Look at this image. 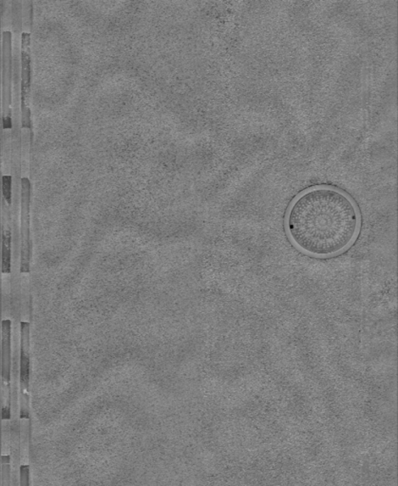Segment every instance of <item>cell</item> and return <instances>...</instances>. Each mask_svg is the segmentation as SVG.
<instances>
[{"mask_svg":"<svg viewBox=\"0 0 398 486\" xmlns=\"http://www.w3.org/2000/svg\"><path fill=\"white\" fill-rule=\"evenodd\" d=\"M287 230L291 241L305 254L335 257L357 241L360 216L355 202L341 191L316 187L294 201L287 214Z\"/></svg>","mask_w":398,"mask_h":486,"instance_id":"cell-1","label":"cell"},{"mask_svg":"<svg viewBox=\"0 0 398 486\" xmlns=\"http://www.w3.org/2000/svg\"><path fill=\"white\" fill-rule=\"evenodd\" d=\"M23 4V32L21 33V114L22 160L24 175H30V155L32 148V114H31V86H32V58H31V31L33 24V2Z\"/></svg>","mask_w":398,"mask_h":486,"instance_id":"cell-2","label":"cell"},{"mask_svg":"<svg viewBox=\"0 0 398 486\" xmlns=\"http://www.w3.org/2000/svg\"><path fill=\"white\" fill-rule=\"evenodd\" d=\"M21 272L29 274L31 269L30 204L31 182L29 177L21 179Z\"/></svg>","mask_w":398,"mask_h":486,"instance_id":"cell-3","label":"cell"},{"mask_svg":"<svg viewBox=\"0 0 398 486\" xmlns=\"http://www.w3.org/2000/svg\"><path fill=\"white\" fill-rule=\"evenodd\" d=\"M30 386V323L21 322V417H28Z\"/></svg>","mask_w":398,"mask_h":486,"instance_id":"cell-4","label":"cell"},{"mask_svg":"<svg viewBox=\"0 0 398 486\" xmlns=\"http://www.w3.org/2000/svg\"><path fill=\"white\" fill-rule=\"evenodd\" d=\"M1 378L4 393L9 389L11 367H12V322L10 319L2 320L1 326Z\"/></svg>","mask_w":398,"mask_h":486,"instance_id":"cell-5","label":"cell"},{"mask_svg":"<svg viewBox=\"0 0 398 486\" xmlns=\"http://www.w3.org/2000/svg\"><path fill=\"white\" fill-rule=\"evenodd\" d=\"M11 212L2 210V274L12 272L13 232Z\"/></svg>","mask_w":398,"mask_h":486,"instance_id":"cell-6","label":"cell"},{"mask_svg":"<svg viewBox=\"0 0 398 486\" xmlns=\"http://www.w3.org/2000/svg\"><path fill=\"white\" fill-rule=\"evenodd\" d=\"M10 416H11L10 407H4V409H2V418H4V419H9Z\"/></svg>","mask_w":398,"mask_h":486,"instance_id":"cell-7","label":"cell"}]
</instances>
